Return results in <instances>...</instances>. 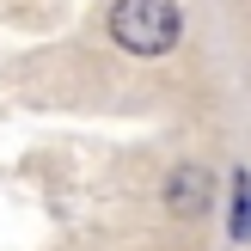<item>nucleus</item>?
<instances>
[{"mask_svg": "<svg viewBox=\"0 0 251 251\" xmlns=\"http://www.w3.org/2000/svg\"><path fill=\"white\" fill-rule=\"evenodd\" d=\"M110 37L129 55H166L178 43V6L172 0H117L110 6Z\"/></svg>", "mask_w": 251, "mask_h": 251, "instance_id": "obj_1", "label": "nucleus"}, {"mask_svg": "<svg viewBox=\"0 0 251 251\" xmlns=\"http://www.w3.org/2000/svg\"><path fill=\"white\" fill-rule=\"evenodd\" d=\"M166 202H172V215H202V208L215 202V184H208L196 166H184L178 178L166 184Z\"/></svg>", "mask_w": 251, "mask_h": 251, "instance_id": "obj_2", "label": "nucleus"}]
</instances>
